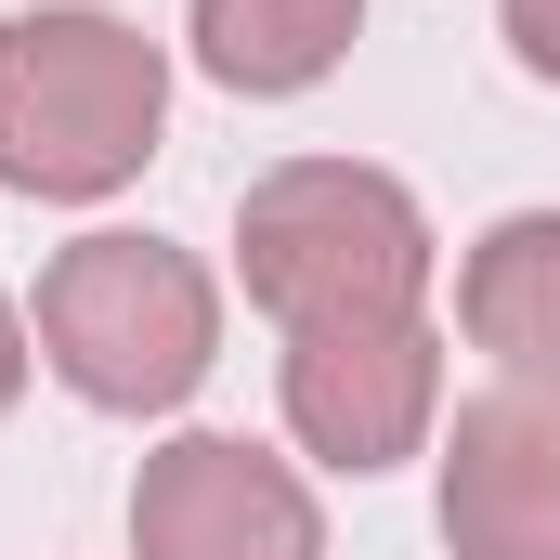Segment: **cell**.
Wrapping results in <instances>:
<instances>
[{
	"instance_id": "2",
	"label": "cell",
	"mask_w": 560,
	"mask_h": 560,
	"mask_svg": "<svg viewBox=\"0 0 560 560\" xmlns=\"http://www.w3.org/2000/svg\"><path fill=\"white\" fill-rule=\"evenodd\" d=\"M39 365L105 405V418H170L196 405V378L222 365V287L170 235H79L39 261V313H26Z\"/></svg>"
},
{
	"instance_id": "8",
	"label": "cell",
	"mask_w": 560,
	"mask_h": 560,
	"mask_svg": "<svg viewBox=\"0 0 560 560\" xmlns=\"http://www.w3.org/2000/svg\"><path fill=\"white\" fill-rule=\"evenodd\" d=\"M183 39H196V66L235 105H287V92H313L365 39V0H196Z\"/></svg>"
},
{
	"instance_id": "1",
	"label": "cell",
	"mask_w": 560,
	"mask_h": 560,
	"mask_svg": "<svg viewBox=\"0 0 560 560\" xmlns=\"http://www.w3.org/2000/svg\"><path fill=\"white\" fill-rule=\"evenodd\" d=\"M170 131V52L105 0H26L0 26V183L39 209H92L143 183Z\"/></svg>"
},
{
	"instance_id": "6",
	"label": "cell",
	"mask_w": 560,
	"mask_h": 560,
	"mask_svg": "<svg viewBox=\"0 0 560 560\" xmlns=\"http://www.w3.org/2000/svg\"><path fill=\"white\" fill-rule=\"evenodd\" d=\"M443 548L560 560V378H495L443 430Z\"/></svg>"
},
{
	"instance_id": "9",
	"label": "cell",
	"mask_w": 560,
	"mask_h": 560,
	"mask_svg": "<svg viewBox=\"0 0 560 560\" xmlns=\"http://www.w3.org/2000/svg\"><path fill=\"white\" fill-rule=\"evenodd\" d=\"M495 26H509L522 79H548V92H560V0H495Z\"/></svg>"
},
{
	"instance_id": "4",
	"label": "cell",
	"mask_w": 560,
	"mask_h": 560,
	"mask_svg": "<svg viewBox=\"0 0 560 560\" xmlns=\"http://www.w3.org/2000/svg\"><path fill=\"white\" fill-rule=\"evenodd\" d=\"M275 392H287V430H300V456H326V469L378 482V469H405L430 430H443V339H430V313L287 326Z\"/></svg>"
},
{
	"instance_id": "5",
	"label": "cell",
	"mask_w": 560,
	"mask_h": 560,
	"mask_svg": "<svg viewBox=\"0 0 560 560\" xmlns=\"http://www.w3.org/2000/svg\"><path fill=\"white\" fill-rule=\"evenodd\" d=\"M131 560H326V509L248 430H170L131 482Z\"/></svg>"
},
{
	"instance_id": "7",
	"label": "cell",
	"mask_w": 560,
	"mask_h": 560,
	"mask_svg": "<svg viewBox=\"0 0 560 560\" xmlns=\"http://www.w3.org/2000/svg\"><path fill=\"white\" fill-rule=\"evenodd\" d=\"M456 326L509 378H560V209H509L456 261Z\"/></svg>"
},
{
	"instance_id": "3",
	"label": "cell",
	"mask_w": 560,
	"mask_h": 560,
	"mask_svg": "<svg viewBox=\"0 0 560 560\" xmlns=\"http://www.w3.org/2000/svg\"><path fill=\"white\" fill-rule=\"evenodd\" d=\"M430 209L365 156H287L235 196V275L275 326L430 313Z\"/></svg>"
},
{
	"instance_id": "10",
	"label": "cell",
	"mask_w": 560,
	"mask_h": 560,
	"mask_svg": "<svg viewBox=\"0 0 560 560\" xmlns=\"http://www.w3.org/2000/svg\"><path fill=\"white\" fill-rule=\"evenodd\" d=\"M26 352H39V339H26V313L0 300V418H13V392H26Z\"/></svg>"
}]
</instances>
